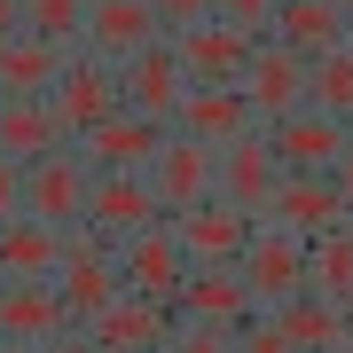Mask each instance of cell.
Segmentation results:
<instances>
[{"label": "cell", "mask_w": 353, "mask_h": 353, "mask_svg": "<svg viewBox=\"0 0 353 353\" xmlns=\"http://www.w3.org/2000/svg\"><path fill=\"white\" fill-rule=\"evenodd\" d=\"M87 196H94V165L79 141L48 150L39 165H24V220H48V228H79L87 220Z\"/></svg>", "instance_id": "6da1fadb"}, {"label": "cell", "mask_w": 353, "mask_h": 353, "mask_svg": "<svg viewBox=\"0 0 353 353\" xmlns=\"http://www.w3.org/2000/svg\"><path fill=\"white\" fill-rule=\"evenodd\" d=\"M55 290H63V306H71V322L87 330L102 306L126 290V267H118V252L94 236V228H63V275H55Z\"/></svg>", "instance_id": "7a4b0ae2"}, {"label": "cell", "mask_w": 353, "mask_h": 353, "mask_svg": "<svg viewBox=\"0 0 353 353\" xmlns=\"http://www.w3.org/2000/svg\"><path fill=\"white\" fill-rule=\"evenodd\" d=\"M48 102H55V118H63V134L87 141L102 118L126 110V94H118V63H102L94 48H71V55H63V79H55Z\"/></svg>", "instance_id": "3957f363"}, {"label": "cell", "mask_w": 353, "mask_h": 353, "mask_svg": "<svg viewBox=\"0 0 353 353\" xmlns=\"http://www.w3.org/2000/svg\"><path fill=\"white\" fill-rule=\"evenodd\" d=\"M173 330H181V306L141 299V290H118V299L87 322V338H94V353H165Z\"/></svg>", "instance_id": "277c9868"}, {"label": "cell", "mask_w": 353, "mask_h": 353, "mask_svg": "<svg viewBox=\"0 0 353 353\" xmlns=\"http://www.w3.org/2000/svg\"><path fill=\"white\" fill-rule=\"evenodd\" d=\"M150 196H157V212H165V220L196 212L204 196H220V150H204V141L173 134V141H165V157L150 165Z\"/></svg>", "instance_id": "5b68a950"}, {"label": "cell", "mask_w": 353, "mask_h": 353, "mask_svg": "<svg viewBox=\"0 0 353 353\" xmlns=\"http://www.w3.org/2000/svg\"><path fill=\"white\" fill-rule=\"evenodd\" d=\"M236 267H243V283H252V299L275 314L283 299H299V290H306V236H290V228H267V220H259Z\"/></svg>", "instance_id": "8992f818"}, {"label": "cell", "mask_w": 353, "mask_h": 353, "mask_svg": "<svg viewBox=\"0 0 353 353\" xmlns=\"http://www.w3.org/2000/svg\"><path fill=\"white\" fill-rule=\"evenodd\" d=\"M157 196H150V173H94V196H87V220L79 228H94L110 252H126V243L141 236V228H157Z\"/></svg>", "instance_id": "52a82bcc"}, {"label": "cell", "mask_w": 353, "mask_h": 353, "mask_svg": "<svg viewBox=\"0 0 353 353\" xmlns=\"http://www.w3.org/2000/svg\"><path fill=\"white\" fill-rule=\"evenodd\" d=\"M259 220L314 243V236H330V228H353V204L338 196V181H330V173H283V189H275V204H267Z\"/></svg>", "instance_id": "ba28073f"}, {"label": "cell", "mask_w": 353, "mask_h": 353, "mask_svg": "<svg viewBox=\"0 0 353 353\" xmlns=\"http://www.w3.org/2000/svg\"><path fill=\"white\" fill-rule=\"evenodd\" d=\"M118 94H126V110L165 118V126H173V118H181V102H189V71H181V48H173V39H157V48H141L134 63H118Z\"/></svg>", "instance_id": "9c48e42d"}, {"label": "cell", "mask_w": 353, "mask_h": 353, "mask_svg": "<svg viewBox=\"0 0 353 353\" xmlns=\"http://www.w3.org/2000/svg\"><path fill=\"white\" fill-rule=\"evenodd\" d=\"M165 141H173V126H165V118L118 110V118H102V126L79 141V150H87L94 173H150V165L165 157Z\"/></svg>", "instance_id": "30bf717a"}, {"label": "cell", "mask_w": 353, "mask_h": 353, "mask_svg": "<svg viewBox=\"0 0 353 353\" xmlns=\"http://www.w3.org/2000/svg\"><path fill=\"white\" fill-rule=\"evenodd\" d=\"M267 141H275V165L283 173H330V165L345 157V141H353V126L345 118H330V110H290V118H275L267 126Z\"/></svg>", "instance_id": "8fae6325"}, {"label": "cell", "mask_w": 353, "mask_h": 353, "mask_svg": "<svg viewBox=\"0 0 353 353\" xmlns=\"http://www.w3.org/2000/svg\"><path fill=\"white\" fill-rule=\"evenodd\" d=\"M181 322H212L236 338L252 314H267V306L252 299V283H243V267H189V283H181Z\"/></svg>", "instance_id": "7c38bea8"}, {"label": "cell", "mask_w": 353, "mask_h": 353, "mask_svg": "<svg viewBox=\"0 0 353 353\" xmlns=\"http://www.w3.org/2000/svg\"><path fill=\"white\" fill-rule=\"evenodd\" d=\"M275 189H283V165H275V141H267V126H252V134H236L220 150V196L236 204V212H267L275 204Z\"/></svg>", "instance_id": "4fadbf2b"}, {"label": "cell", "mask_w": 353, "mask_h": 353, "mask_svg": "<svg viewBox=\"0 0 353 353\" xmlns=\"http://www.w3.org/2000/svg\"><path fill=\"white\" fill-rule=\"evenodd\" d=\"M243 102H252L259 126L306 110V55H290L283 39H259V48H252V71H243Z\"/></svg>", "instance_id": "5bb4252c"}, {"label": "cell", "mask_w": 353, "mask_h": 353, "mask_svg": "<svg viewBox=\"0 0 353 353\" xmlns=\"http://www.w3.org/2000/svg\"><path fill=\"white\" fill-rule=\"evenodd\" d=\"M71 322V306H63V290L55 283H0V345H55Z\"/></svg>", "instance_id": "9a60e30c"}, {"label": "cell", "mask_w": 353, "mask_h": 353, "mask_svg": "<svg viewBox=\"0 0 353 353\" xmlns=\"http://www.w3.org/2000/svg\"><path fill=\"white\" fill-rule=\"evenodd\" d=\"M173 48H181V71H189V87H243V71H252V48H259V39L212 16V24L181 32Z\"/></svg>", "instance_id": "2e32d148"}, {"label": "cell", "mask_w": 353, "mask_h": 353, "mask_svg": "<svg viewBox=\"0 0 353 353\" xmlns=\"http://www.w3.org/2000/svg\"><path fill=\"white\" fill-rule=\"evenodd\" d=\"M118 267H126V290H141V299H165V306H173V299H181V283H189V252H181V228H173V220L141 228L126 252H118Z\"/></svg>", "instance_id": "e0dca14e"}, {"label": "cell", "mask_w": 353, "mask_h": 353, "mask_svg": "<svg viewBox=\"0 0 353 353\" xmlns=\"http://www.w3.org/2000/svg\"><path fill=\"white\" fill-rule=\"evenodd\" d=\"M181 252H189V267H236L243 259V243H252V212H236L228 196H204L196 212H181Z\"/></svg>", "instance_id": "ac0fdd59"}, {"label": "cell", "mask_w": 353, "mask_h": 353, "mask_svg": "<svg viewBox=\"0 0 353 353\" xmlns=\"http://www.w3.org/2000/svg\"><path fill=\"white\" fill-rule=\"evenodd\" d=\"M157 8L150 0H87V39L79 48H94L102 63H134L141 48H157Z\"/></svg>", "instance_id": "d6986e66"}, {"label": "cell", "mask_w": 353, "mask_h": 353, "mask_svg": "<svg viewBox=\"0 0 353 353\" xmlns=\"http://www.w3.org/2000/svg\"><path fill=\"white\" fill-rule=\"evenodd\" d=\"M275 322H283L290 353H353V306L322 299V290H299V299H283V306H275Z\"/></svg>", "instance_id": "ffe728a7"}, {"label": "cell", "mask_w": 353, "mask_h": 353, "mask_svg": "<svg viewBox=\"0 0 353 353\" xmlns=\"http://www.w3.org/2000/svg\"><path fill=\"white\" fill-rule=\"evenodd\" d=\"M63 118L48 94H0V157L8 165H39L48 150H63Z\"/></svg>", "instance_id": "44dd1931"}, {"label": "cell", "mask_w": 353, "mask_h": 353, "mask_svg": "<svg viewBox=\"0 0 353 353\" xmlns=\"http://www.w3.org/2000/svg\"><path fill=\"white\" fill-rule=\"evenodd\" d=\"M267 39H283V48H290V55H306V63H322V55L353 48V32H345L338 0H283V8H275V24H267Z\"/></svg>", "instance_id": "7402d4cb"}, {"label": "cell", "mask_w": 353, "mask_h": 353, "mask_svg": "<svg viewBox=\"0 0 353 353\" xmlns=\"http://www.w3.org/2000/svg\"><path fill=\"white\" fill-rule=\"evenodd\" d=\"M259 118H252V102H243V87H189V102H181V118H173V134H189L204 141V150H228L236 134H252Z\"/></svg>", "instance_id": "603a6c76"}, {"label": "cell", "mask_w": 353, "mask_h": 353, "mask_svg": "<svg viewBox=\"0 0 353 353\" xmlns=\"http://www.w3.org/2000/svg\"><path fill=\"white\" fill-rule=\"evenodd\" d=\"M63 275V228L8 220L0 228V283H55Z\"/></svg>", "instance_id": "cb8c5ba5"}, {"label": "cell", "mask_w": 353, "mask_h": 353, "mask_svg": "<svg viewBox=\"0 0 353 353\" xmlns=\"http://www.w3.org/2000/svg\"><path fill=\"white\" fill-rule=\"evenodd\" d=\"M63 55H71V48H55V39H32V32L0 39V94H55V79H63Z\"/></svg>", "instance_id": "d4e9b609"}, {"label": "cell", "mask_w": 353, "mask_h": 353, "mask_svg": "<svg viewBox=\"0 0 353 353\" xmlns=\"http://www.w3.org/2000/svg\"><path fill=\"white\" fill-rule=\"evenodd\" d=\"M306 290L353 306V228H330V236L306 243Z\"/></svg>", "instance_id": "484cf974"}, {"label": "cell", "mask_w": 353, "mask_h": 353, "mask_svg": "<svg viewBox=\"0 0 353 353\" xmlns=\"http://www.w3.org/2000/svg\"><path fill=\"white\" fill-rule=\"evenodd\" d=\"M306 102H314V110H330V118H345V126H353V48L322 55V63H306Z\"/></svg>", "instance_id": "4316f807"}, {"label": "cell", "mask_w": 353, "mask_h": 353, "mask_svg": "<svg viewBox=\"0 0 353 353\" xmlns=\"http://www.w3.org/2000/svg\"><path fill=\"white\" fill-rule=\"evenodd\" d=\"M24 32L55 39V48H79L87 39V0H24Z\"/></svg>", "instance_id": "83f0119b"}, {"label": "cell", "mask_w": 353, "mask_h": 353, "mask_svg": "<svg viewBox=\"0 0 353 353\" xmlns=\"http://www.w3.org/2000/svg\"><path fill=\"white\" fill-rule=\"evenodd\" d=\"M275 8H283V0H212V16H220V24H236V32H252V39H267Z\"/></svg>", "instance_id": "f1b7e54d"}, {"label": "cell", "mask_w": 353, "mask_h": 353, "mask_svg": "<svg viewBox=\"0 0 353 353\" xmlns=\"http://www.w3.org/2000/svg\"><path fill=\"white\" fill-rule=\"evenodd\" d=\"M150 8H157V32H165V39H181V32L212 24V0H150Z\"/></svg>", "instance_id": "f546056e"}, {"label": "cell", "mask_w": 353, "mask_h": 353, "mask_svg": "<svg viewBox=\"0 0 353 353\" xmlns=\"http://www.w3.org/2000/svg\"><path fill=\"white\" fill-rule=\"evenodd\" d=\"M165 353H236V338H228V330H212V322H181Z\"/></svg>", "instance_id": "4dcf8cb0"}, {"label": "cell", "mask_w": 353, "mask_h": 353, "mask_svg": "<svg viewBox=\"0 0 353 353\" xmlns=\"http://www.w3.org/2000/svg\"><path fill=\"white\" fill-rule=\"evenodd\" d=\"M236 353H290V338H283L275 314H252V322L236 330Z\"/></svg>", "instance_id": "1f68e13d"}, {"label": "cell", "mask_w": 353, "mask_h": 353, "mask_svg": "<svg viewBox=\"0 0 353 353\" xmlns=\"http://www.w3.org/2000/svg\"><path fill=\"white\" fill-rule=\"evenodd\" d=\"M8 220H24V165L0 157V228H8Z\"/></svg>", "instance_id": "d6a6232c"}, {"label": "cell", "mask_w": 353, "mask_h": 353, "mask_svg": "<svg viewBox=\"0 0 353 353\" xmlns=\"http://www.w3.org/2000/svg\"><path fill=\"white\" fill-rule=\"evenodd\" d=\"M39 353H94V338H87V330H63V338H55V345H39Z\"/></svg>", "instance_id": "836d02e7"}, {"label": "cell", "mask_w": 353, "mask_h": 353, "mask_svg": "<svg viewBox=\"0 0 353 353\" xmlns=\"http://www.w3.org/2000/svg\"><path fill=\"white\" fill-rule=\"evenodd\" d=\"M330 181H338V196L353 204V141H345V157H338V165H330Z\"/></svg>", "instance_id": "e575fe53"}, {"label": "cell", "mask_w": 353, "mask_h": 353, "mask_svg": "<svg viewBox=\"0 0 353 353\" xmlns=\"http://www.w3.org/2000/svg\"><path fill=\"white\" fill-rule=\"evenodd\" d=\"M24 32V0H0V39H16Z\"/></svg>", "instance_id": "d590c367"}, {"label": "cell", "mask_w": 353, "mask_h": 353, "mask_svg": "<svg viewBox=\"0 0 353 353\" xmlns=\"http://www.w3.org/2000/svg\"><path fill=\"white\" fill-rule=\"evenodd\" d=\"M338 16H345V32H353V0H338Z\"/></svg>", "instance_id": "8d00e7d4"}, {"label": "cell", "mask_w": 353, "mask_h": 353, "mask_svg": "<svg viewBox=\"0 0 353 353\" xmlns=\"http://www.w3.org/2000/svg\"><path fill=\"white\" fill-rule=\"evenodd\" d=\"M0 353H32V345H0Z\"/></svg>", "instance_id": "74e56055"}]
</instances>
